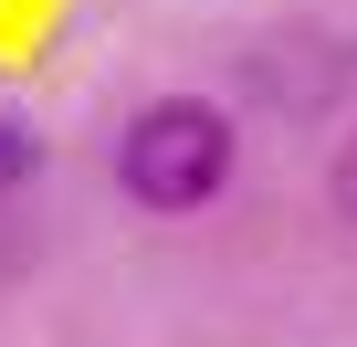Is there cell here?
Segmentation results:
<instances>
[{"label":"cell","instance_id":"6da1fadb","mask_svg":"<svg viewBox=\"0 0 357 347\" xmlns=\"http://www.w3.org/2000/svg\"><path fill=\"white\" fill-rule=\"evenodd\" d=\"M116 179H126L137 211H200V200L231 179V116L200 105V95L147 105V116L116 137Z\"/></svg>","mask_w":357,"mask_h":347},{"label":"cell","instance_id":"7a4b0ae2","mask_svg":"<svg viewBox=\"0 0 357 347\" xmlns=\"http://www.w3.org/2000/svg\"><path fill=\"white\" fill-rule=\"evenodd\" d=\"M11 179H32V126L0 116V190H11Z\"/></svg>","mask_w":357,"mask_h":347},{"label":"cell","instance_id":"3957f363","mask_svg":"<svg viewBox=\"0 0 357 347\" xmlns=\"http://www.w3.org/2000/svg\"><path fill=\"white\" fill-rule=\"evenodd\" d=\"M336 211H347V221H357V137H347V147H336Z\"/></svg>","mask_w":357,"mask_h":347}]
</instances>
